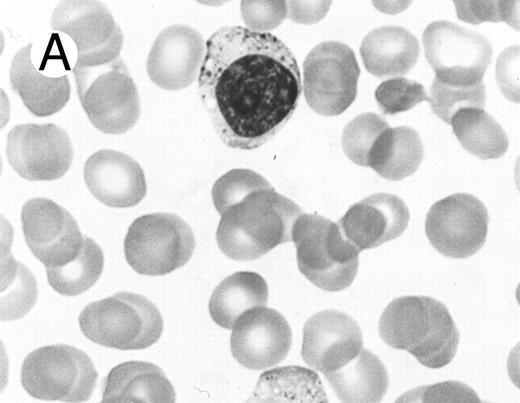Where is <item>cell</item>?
Returning <instances> with one entry per match:
<instances>
[{
  "mask_svg": "<svg viewBox=\"0 0 520 403\" xmlns=\"http://www.w3.org/2000/svg\"><path fill=\"white\" fill-rule=\"evenodd\" d=\"M450 124L463 148L483 160L500 158L508 149L505 131L484 109H461Z\"/></svg>",
  "mask_w": 520,
  "mask_h": 403,
  "instance_id": "4316f807",
  "label": "cell"
},
{
  "mask_svg": "<svg viewBox=\"0 0 520 403\" xmlns=\"http://www.w3.org/2000/svg\"><path fill=\"white\" fill-rule=\"evenodd\" d=\"M425 56L437 81L473 86L482 81L492 57V46L482 34L456 23H430L422 36Z\"/></svg>",
  "mask_w": 520,
  "mask_h": 403,
  "instance_id": "9c48e42d",
  "label": "cell"
},
{
  "mask_svg": "<svg viewBox=\"0 0 520 403\" xmlns=\"http://www.w3.org/2000/svg\"><path fill=\"white\" fill-rule=\"evenodd\" d=\"M404 201L376 193L353 204L337 222L343 236L359 251L378 247L399 237L409 222Z\"/></svg>",
  "mask_w": 520,
  "mask_h": 403,
  "instance_id": "ac0fdd59",
  "label": "cell"
},
{
  "mask_svg": "<svg viewBox=\"0 0 520 403\" xmlns=\"http://www.w3.org/2000/svg\"><path fill=\"white\" fill-rule=\"evenodd\" d=\"M390 126L371 112L353 118L342 134V147L347 157L357 165L368 167L370 151L378 137Z\"/></svg>",
  "mask_w": 520,
  "mask_h": 403,
  "instance_id": "f546056e",
  "label": "cell"
},
{
  "mask_svg": "<svg viewBox=\"0 0 520 403\" xmlns=\"http://www.w3.org/2000/svg\"><path fill=\"white\" fill-rule=\"evenodd\" d=\"M419 52L417 38L409 30L398 26L372 30L360 46L366 70L379 78L407 74L416 64Z\"/></svg>",
  "mask_w": 520,
  "mask_h": 403,
  "instance_id": "7402d4cb",
  "label": "cell"
},
{
  "mask_svg": "<svg viewBox=\"0 0 520 403\" xmlns=\"http://www.w3.org/2000/svg\"><path fill=\"white\" fill-rule=\"evenodd\" d=\"M32 44L16 52L10 67L12 89L35 116L46 117L60 111L69 101L70 83L66 75L46 76L34 66Z\"/></svg>",
  "mask_w": 520,
  "mask_h": 403,
  "instance_id": "ffe728a7",
  "label": "cell"
},
{
  "mask_svg": "<svg viewBox=\"0 0 520 403\" xmlns=\"http://www.w3.org/2000/svg\"><path fill=\"white\" fill-rule=\"evenodd\" d=\"M302 209L275 190L249 194L221 215L216 231L220 250L237 261L260 258L292 240Z\"/></svg>",
  "mask_w": 520,
  "mask_h": 403,
  "instance_id": "3957f363",
  "label": "cell"
},
{
  "mask_svg": "<svg viewBox=\"0 0 520 403\" xmlns=\"http://www.w3.org/2000/svg\"><path fill=\"white\" fill-rule=\"evenodd\" d=\"M360 68L354 51L341 42L316 45L303 62V92L318 114L336 116L355 100Z\"/></svg>",
  "mask_w": 520,
  "mask_h": 403,
  "instance_id": "30bf717a",
  "label": "cell"
},
{
  "mask_svg": "<svg viewBox=\"0 0 520 403\" xmlns=\"http://www.w3.org/2000/svg\"><path fill=\"white\" fill-rule=\"evenodd\" d=\"M379 334L387 345L409 352L431 369L453 360L460 337L447 307L427 296L391 301L380 317Z\"/></svg>",
  "mask_w": 520,
  "mask_h": 403,
  "instance_id": "7a4b0ae2",
  "label": "cell"
},
{
  "mask_svg": "<svg viewBox=\"0 0 520 403\" xmlns=\"http://www.w3.org/2000/svg\"><path fill=\"white\" fill-rule=\"evenodd\" d=\"M477 393L459 381H444L425 386L422 403H481Z\"/></svg>",
  "mask_w": 520,
  "mask_h": 403,
  "instance_id": "d590c367",
  "label": "cell"
},
{
  "mask_svg": "<svg viewBox=\"0 0 520 403\" xmlns=\"http://www.w3.org/2000/svg\"><path fill=\"white\" fill-rule=\"evenodd\" d=\"M424 156L421 138L408 126L389 127L375 141L368 167L388 180H402L412 175Z\"/></svg>",
  "mask_w": 520,
  "mask_h": 403,
  "instance_id": "484cf974",
  "label": "cell"
},
{
  "mask_svg": "<svg viewBox=\"0 0 520 403\" xmlns=\"http://www.w3.org/2000/svg\"><path fill=\"white\" fill-rule=\"evenodd\" d=\"M300 272L318 288L338 292L354 281L359 251L337 223L316 214H302L292 229Z\"/></svg>",
  "mask_w": 520,
  "mask_h": 403,
  "instance_id": "277c9868",
  "label": "cell"
},
{
  "mask_svg": "<svg viewBox=\"0 0 520 403\" xmlns=\"http://www.w3.org/2000/svg\"><path fill=\"white\" fill-rule=\"evenodd\" d=\"M195 248L190 226L179 216L158 212L135 219L124 239L126 261L141 275L161 276L184 266Z\"/></svg>",
  "mask_w": 520,
  "mask_h": 403,
  "instance_id": "ba28073f",
  "label": "cell"
},
{
  "mask_svg": "<svg viewBox=\"0 0 520 403\" xmlns=\"http://www.w3.org/2000/svg\"><path fill=\"white\" fill-rule=\"evenodd\" d=\"M292 345V331L278 311L257 307L238 318L230 339L231 353L242 366L264 370L282 362Z\"/></svg>",
  "mask_w": 520,
  "mask_h": 403,
  "instance_id": "9a60e30c",
  "label": "cell"
},
{
  "mask_svg": "<svg viewBox=\"0 0 520 403\" xmlns=\"http://www.w3.org/2000/svg\"><path fill=\"white\" fill-rule=\"evenodd\" d=\"M1 284V319L12 320L22 317L34 305L37 285L32 274L19 264L16 276L4 270Z\"/></svg>",
  "mask_w": 520,
  "mask_h": 403,
  "instance_id": "1f68e13d",
  "label": "cell"
},
{
  "mask_svg": "<svg viewBox=\"0 0 520 403\" xmlns=\"http://www.w3.org/2000/svg\"><path fill=\"white\" fill-rule=\"evenodd\" d=\"M374 96L379 108L388 115L408 111L418 103L428 100L422 84L403 77L383 81L375 90Z\"/></svg>",
  "mask_w": 520,
  "mask_h": 403,
  "instance_id": "d6a6232c",
  "label": "cell"
},
{
  "mask_svg": "<svg viewBox=\"0 0 520 403\" xmlns=\"http://www.w3.org/2000/svg\"><path fill=\"white\" fill-rule=\"evenodd\" d=\"M104 256L99 245L84 236L79 254L71 262L59 267H46L49 285L64 296H76L91 288L99 279Z\"/></svg>",
  "mask_w": 520,
  "mask_h": 403,
  "instance_id": "83f0119b",
  "label": "cell"
},
{
  "mask_svg": "<svg viewBox=\"0 0 520 403\" xmlns=\"http://www.w3.org/2000/svg\"><path fill=\"white\" fill-rule=\"evenodd\" d=\"M268 302V286L255 272H236L214 289L209 312L213 321L222 328L232 329L246 311L264 307Z\"/></svg>",
  "mask_w": 520,
  "mask_h": 403,
  "instance_id": "d4e9b609",
  "label": "cell"
},
{
  "mask_svg": "<svg viewBox=\"0 0 520 403\" xmlns=\"http://www.w3.org/2000/svg\"><path fill=\"white\" fill-rule=\"evenodd\" d=\"M481 403H489V402H486V401H482Z\"/></svg>",
  "mask_w": 520,
  "mask_h": 403,
  "instance_id": "74e56055",
  "label": "cell"
},
{
  "mask_svg": "<svg viewBox=\"0 0 520 403\" xmlns=\"http://www.w3.org/2000/svg\"><path fill=\"white\" fill-rule=\"evenodd\" d=\"M175 391L161 368L128 361L113 367L99 403H175Z\"/></svg>",
  "mask_w": 520,
  "mask_h": 403,
  "instance_id": "44dd1931",
  "label": "cell"
},
{
  "mask_svg": "<svg viewBox=\"0 0 520 403\" xmlns=\"http://www.w3.org/2000/svg\"><path fill=\"white\" fill-rule=\"evenodd\" d=\"M488 222V211L478 198L456 193L431 206L426 216L425 232L439 253L464 259L483 247Z\"/></svg>",
  "mask_w": 520,
  "mask_h": 403,
  "instance_id": "7c38bea8",
  "label": "cell"
},
{
  "mask_svg": "<svg viewBox=\"0 0 520 403\" xmlns=\"http://www.w3.org/2000/svg\"><path fill=\"white\" fill-rule=\"evenodd\" d=\"M274 190L260 174L250 169H232L219 177L212 187V199L217 212L222 215L249 194Z\"/></svg>",
  "mask_w": 520,
  "mask_h": 403,
  "instance_id": "4dcf8cb0",
  "label": "cell"
},
{
  "mask_svg": "<svg viewBox=\"0 0 520 403\" xmlns=\"http://www.w3.org/2000/svg\"><path fill=\"white\" fill-rule=\"evenodd\" d=\"M97 376L85 352L64 344L33 350L21 368V383L27 393L46 401L85 402L94 391Z\"/></svg>",
  "mask_w": 520,
  "mask_h": 403,
  "instance_id": "52a82bcc",
  "label": "cell"
},
{
  "mask_svg": "<svg viewBox=\"0 0 520 403\" xmlns=\"http://www.w3.org/2000/svg\"><path fill=\"white\" fill-rule=\"evenodd\" d=\"M9 164L29 181H50L62 177L73 160L68 134L55 124H20L7 136Z\"/></svg>",
  "mask_w": 520,
  "mask_h": 403,
  "instance_id": "4fadbf2b",
  "label": "cell"
},
{
  "mask_svg": "<svg viewBox=\"0 0 520 403\" xmlns=\"http://www.w3.org/2000/svg\"><path fill=\"white\" fill-rule=\"evenodd\" d=\"M288 13L286 1H242L241 14L248 29L268 33L279 26Z\"/></svg>",
  "mask_w": 520,
  "mask_h": 403,
  "instance_id": "836d02e7",
  "label": "cell"
},
{
  "mask_svg": "<svg viewBox=\"0 0 520 403\" xmlns=\"http://www.w3.org/2000/svg\"><path fill=\"white\" fill-rule=\"evenodd\" d=\"M457 16L464 22L479 24L483 21H506L512 18L515 2L508 1H455Z\"/></svg>",
  "mask_w": 520,
  "mask_h": 403,
  "instance_id": "e575fe53",
  "label": "cell"
},
{
  "mask_svg": "<svg viewBox=\"0 0 520 403\" xmlns=\"http://www.w3.org/2000/svg\"><path fill=\"white\" fill-rule=\"evenodd\" d=\"M324 376L341 403H380L388 388L384 364L367 349Z\"/></svg>",
  "mask_w": 520,
  "mask_h": 403,
  "instance_id": "cb8c5ba5",
  "label": "cell"
},
{
  "mask_svg": "<svg viewBox=\"0 0 520 403\" xmlns=\"http://www.w3.org/2000/svg\"><path fill=\"white\" fill-rule=\"evenodd\" d=\"M362 349L358 323L343 312L323 310L312 315L304 325L302 358L309 367L323 374L343 367Z\"/></svg>",
  "mask_w": 520,
  "mask_h": 403,
  "instance_id": "2e32d148",
  "label": "cell"
},
{
  "mask_svg": "<svg viewBox=\"0 0 520 403\" xmlns=\"http://www.w3.org/2000/svg\"><path fill=\"white\" fill-rule=\"evenodd\" d=\"M425 386L416 387L400 395L394 403H422Z\"/></svg>",
  "mask_w": 520,
  "mask_h": 403,
  "instance_id": "8d00e7d4",
  "label": "cell"
},
{
  "mask_svg": "<svg viewBox=\"0 0 520 403\" xmlns=\"http://www.w3.org/2000/svg\"><path fill=\"white\" fill-rule=\"evenodd\" d=\"M206 54L201 34L187 25H172L162 30L148 54L149 78L166 90H179L199 77Z\"/></svg>",
  "mask_w": 520,
  "mask_h": 403,
  "instance_id": "e0dca14e",
  "label": "cell"
},
{
  "mask_svg": "<svg viewBox=\"0 0 520 403\" xmlns=\"http://www.w3.org/2000/svg\"><path fill=\"white\" fill-rule=\"evenodd\" d=\"M51 25L68 35L77 48V65L99 66L119 58L123 33L101 1H62L54 8Z\"/></svg>",
  "mask_w": 520,
  "mask_h": 403,
  "instance_id": "8fae6325",
  "label": "cell"
},
{
  "mask_svg": "<svg viewBox=\"0 0 520 403\" xmlns=\"http://www.w3.org/2000/svg\"><path fill=\"white\" fill-rule=\"evenodd\" d=\"M432 111L450 124L455 113L464 108L485 106L486 92L483 82L473 86H453L433 80L428 100Z\"/></svg>",
  "mask_w": 520,
  "mask_h": 403,
  "instance_id": "f1b7e54d",
  "label": "cell"
},
{
  "mask_svg": "<svg viewBox=\"0 0 520 403\" xmlns=\"http://www.w3.org/2000/svg\"><path fill=\"white\" fill-rule=\"evenodd\" d=\"M73 74L81 105L96 129L106 134H122L137 123L138 90L120 57L99 66L75 64Z\"/></svg>",
  "mask_w": 520,
  "mask_h": 403,
  "instance_id": "8992f818",
  "label": "cell"
},
{
  "mask_svg": "<svg viewBox=\"0 0 520 403\" xmlns=\"http://www.w3.org/2000/svg\"><path fill=\"white\" fill-rule=\"evenodd\" d=\"M79 326L84 336L96 344L139 350L160 338L163 319L150 300L124 291L88 304L79 315Z\"/></svg>",
  "mask_w": 520,
  "mask_h": 403,
  "instance_id": "5b68a950",
  "label": "cell"
},
{
  "mask_svg": "<svg viewBox=\"0 0 520 403\" xmlns=\"http://www.w3.org/2000/svg\"><path fill=\"white\" fill-rule=\"evenodd\" d=\"M242 403H329L315 371L302 366L277 367L263 372Z\"/></svg>",
  "mask_w": 520,
  "mask_h": 403,
  "instance_id": "603a6c76",
  "label": "cell"
},
{
  "mask_svg": "<svg viewBox=\"0 0 520 403\" xmlns=\"http://www.w3.org/2000/svg\"><path fill=\"white\" fill-rule=\"evenodd\" d=\"M83 174L92 195L109 207L135 206L147 192L140 164L120 151L101 149L95 152L86 160Z\"/></svg>",
  "mask_w": 520,
  "mask_h": 403,
  "instance_id": "d6986e66",
  "label": "cell"
},
{
  "mask_svg": "<svg viewBox=\"0 0 520 403\" xmlns=\"http://www.w3.org/2000/svg\"><path fill=\"white\" fill-rule=\"evenodd\" d=\"M21 223L27 246L46 267L66 265L82 248L84 236L74 217L48 198L28 200Z\"/></svg>",
  "mask_w": 520,
  "mask_h": 403,
  "instance_id": "5bb4252c",
  "label": "cell"
},
{
  "mask_svg": "<svg viewBox=\"0 0 520 403\" xmlns=\"http://www.w3.org/2000/svg\"><path fill=\"white\" fill-rule=\"evenodd\" d=\"M198 90L220 140L252 150L291 118L302 83L294 55L279 38L224 26L206 41Z\"/></svg>",
  "mask_w": 520,
  "mask_h": 403,
  "instance_id": "6da1fadb",
  "label": "cell"
}]
</instances>
